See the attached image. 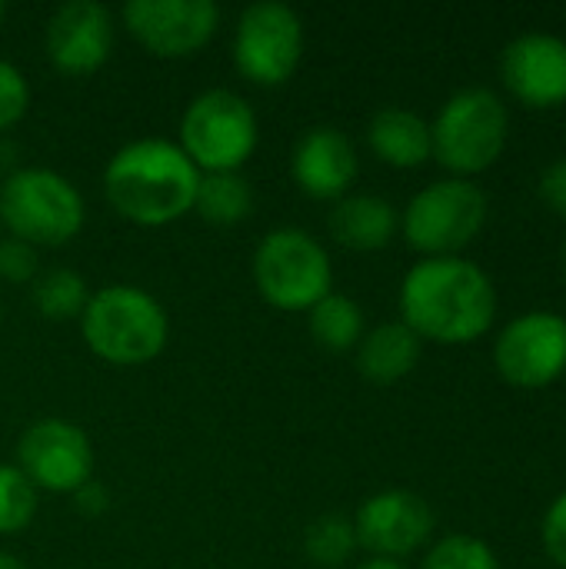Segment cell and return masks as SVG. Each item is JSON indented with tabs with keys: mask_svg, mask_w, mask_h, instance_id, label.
<instances>
[{
	"mask_svg": "<svg viewBox=\"0 0 566 569\" xmlns=\"http://www.w3.org/2000/svg\"><path fill=\"white\" fill-rule=\"evenodd\" d=\"M400 320L424 340L440 347H467L484 340L500 310L494 277L467 257L417 260L400 280Z\"/></svg>",
	"mask_w": 566,
	"mask_h": 569,
	"instance_id": "obj_1",
	"label": "cell"
},
{
	"mask_svg": "<svg viewBox=\"0 0 566 569\" xmlns=\"http://www.w3.org/2000/svg\"><path fill=\"white\" fill-rule=\"evenodd\" d=\"M103 200L133 227H170L193 213L200 170L177 140L140 137L123 143L103 167Z\"/></svg>",
	"mask_w": 566,
	"mask_h": 569,
	"instance_id": "obj_2",
	"label": "cell"
},
{
	"mask_svg": "<svg viewBox=\"0 0 566 569\" xmlns=\"http://www.w3.org/2000/svg\"><path fill=\"white\" fill-rule=\"evenodd\" d=\"M87 350L110 367H143L167 350V307L137 283H107L90 293L80 313Z\"/></svg>",
	"mask_w": 566,
	"mask_h": 569,
	"instance_id": "obj_3",
	"label": "cell"
},
{
	"mask_svg": "<svg viewBox=\"0 0 566 569\" xmlns=\"http://www.w3.org/2000/svg\"><path fill=\"white\" fill-rule=\"evenodd\" d=\"M87 223V203L77 183L50 167H17L0 180L3 237L37 250L67 247Z\"/></svg>",
	"mask_w": 566,
	"mask_h": 569,
	"instance_id": "obj_4",
	"label": "cell"
},
{
	"mask_svg": "<svg viewBox=\"0 0 566 569\" xmlns=\"http://www.w3.org/2000/svg\"><path fill=\"white\" fill-rule=\"evenodd\" d=\"M434 160L447 177L474 180L487 173L507 150L510 110L490 87H464L444 100L430 120Z\"/></svg>",
	"mask_w": 566,
	"mask_h": 569,
	"instance_id": "obj_5",
	"label": "cell"
},
{
	"mask_svg": "<svg viewBox=\"0 0 566 569\" xmlns=\"http://www.w3.org/2000/svg\"><path fill=\"white\" fill-rule=\"evenodd\" d=\"M250 270L260 300L284 313H307L334 293L330 250L304 227L267 230L254 250Z\"/></svg>",
	"mask_w": 566,
	"mask_h": 569,
	"instance_id": "obj_6",
	"label": "cell"
},
{
	"mask_svg": "<svg viewBox=\"0 0 566 569\" xmlns=\"http://www.w3.org/2000/svg\"><path fill=\"white\" fill-rule=\"evenodd\" d=\"M260 143V120L247 97L227 87L197 93L177 123V147L200 173H240Z\"/></svg>",
	"mask_w": 566,
	"mask_h": 569,
	"instance_id": "obj_7",
	"label": "cell"
},
{
	"mask_svg": "<svg viewBox=\"0 0 566 569\" xmlns=\"http://www.w3.org/2000/svg\"><path fill=\"white\" fill-rule=\"evenodd\" d=\"M490 200L477 180L444 177L417 190L400 210V237L420 260L464 257L484 233Z\"/></svg>",
	"mask_w": 566,
	"mask_h": 569,
	"instance_id": "obj_8",
	"label": "cell"
},
{
	"mask_svg": "<svg viewBox=\"0 0 566 569\" xmlns=\"http://www.w3.org/2000/svg\"><path fill=\"white\" fill-rule=\"evenodd\" d=\"M304 20L280 0H257L234 23V70L254 87H284L304 60Z\"/></svg>",
	"mask_w": 566,
	"mask_h": 569,
	"instance_id": "obj_9",
	"label": "cell"
},
{
	"mask_svg": "<svg viewBox=\"0 0 566 569\" xmlns=\"http://www.w3.org/2000/svg\"><path fill=\"white\" fill-rule=\"evenodd\" d=\"M494 367L517 390H544L566 377V317L527 310L507 320L494 340Z\"/></svg>",
	"mask_w": 566,
	"mask_h": 569,
	"instance_id": "obj_10",
	"label": "cell"
},
{
	"mask_svg": "<svg viewBox=\"0 0 566 569\" xmlns=\"http://www.w3.org/2000/svg\"><path fill=\"white\" fill-rule=\"evenodd\" d=\"M17 467L40 493L73 497L93 480V443L73 420L40 417L17 440Z\"/></svg>",
	"mask_w": 566,
	"mask_h": 569,
	"instance_id": "obj_11",
	"label": "cell"
},
{
	"mask_svg": "<svg viewBox=\"0 0 566 569\" xmlns=\"http://www.w3.org/2000/svg\"><path fill=\"white\" fill-rule=\"evenodd\" d=\"M120 20L147 53L187 60L217 37L220 7L214 0H127Z\"/></svg>",
	"mask_w": 566,
	"mask_h": 569,
	"instance_id": "obj_12",
	"label": "cell"
},
{
	"mask_svg": "<svg viewBox=\"0 0 566 569\" xmlns=\"http://www.w3.org/2000/svg\"><path fill=\"white\" fill-rule=\"evenodd\" d=\"M357 543L377 560H410L434 543L437 517L434 507L414 490H380L367 497L350 517Z\"/></svg>",
	"mask_w": 566,
	"mask_h": 569,
	"instance_id": "obj_13",
	"label": "cell"
},
{
	"mask_svg": "<svg viewBox=\"0 0 566 569\" xmlns=\"http://www.w3.org/2000/svg\"><path fill=\"white\" fill-rule=\"evenodd\" d=\"M113 13L97 0H67L47 17L43 27V53L63 77L97 73L113 53Z\"/></svg>",
	"mask_w": 566,
	"mask_h": 569,
	"instance_id": "obj_14",
	"label": "cell"
},
{
	"mask_svg": "<svg viewBox=\"0 0 566 569\" xmlns=\"http://www.w3.org/2000/svg\"><path fill=\"white\" fill-rule=\"evenodd\" d=\"M360 177V157L347 130L317 123L304 130L290 150V180L297 190L320 203H337L354 193Z\"/></svg>",
	"mask_w": 566,
	"mask_h": 569,
	"instance_id": "obj_15",
	"label": "cell"
},
{
	"mask_svg": "<svg viewBox=\"0 0 566 569\" xmlns=\"http://www.w3.org/2000/svg\"><path fill=\"white\" fill-rule=\"evenodd\" d=\"M500 77L507 93L530 110L564 107L566 40L557 33L514 37L500 53Z\"/></svg>",
	"mask_w": 566,
	"mask_h": 569,
	"instance_id": "obj_16",
	"label": "cell"
},
{
	"mask_svg": "<svg viewBox=\"0 0 566 569\" xmlns=\"http://www.w3.org/2000/svg\"><path fill=\"white\" fill-rule=\"evenodd\" d=\"M327 230L350 253H377L397 240L400 210L377 193H347L344 200L330 203Z\"/></svg>",
	"mask_w": 566,
	"mask_h": 569,
	"instance_id": "obj_17",
	"label": "cell"
},
{
	"mask_svg": "<svg viewBox=\"0 0 566 569\" xmlns=\"http://www.w3.org/2000/svg\"><path fill=\"white\" fill-rule=\"evenodd\" d=\"M367 147L384 167L420 170L434 160L430 120L410 107H380L367 123Z\"/></svg>",
	"mask_w": 566,
	"mask_h": 569,
	"instance_id": "obj_18",
	"label": "cell"
},
{
	"mask_svg": "<svg viewBox=\"0 0 566 569\" xmlns=\"http://www.w3.org/2000/svg\"><path fill=\"white\" fill-rule=\"evenodd\" d=\"M354 357H357V370L367 383L394 387L417 370V363L424 357V340L404 320H387V323L367 327Z\"/></svg>",
	"mask_w": 566,
	"mask_h": 569,
	"instance_id": "obj_19",
	"label": "cell"
},
{
	"mask_svg": "<svg viewBox=\"0 0 566 569\" xmlns=\"http://www.w3.org/2000/svg\"><path fill=\"white\" fill-rule=\"evenodd\" d=\"M310 340L327 353H354L367 333L364 307L347 293H327L314 310H307Z\"/></svg>",
	"mask_w": 566,
	"mask_h": 569,
	"instance_id": "obj_20",
	"label": "cell"
},
{
	"mask_svg": "<svg viewBox=\"0 0 566 569\" xmlns=\"http://www.w3.org/2000/svg\"><path fill=\"white\" fill-rule=\"evenodd\" d=\"M254 187L240 173H200L193 213L210 227H237L254 213Z\"/></svg>",
	"mask_w": 566,
	"mask_h": 569,
	"instance_id": "obj_21",
	"label": "cell"
},
{
	"mask_svg": "<svg viewBox=\"0 0 566 569\" xmlns=\"http://www.w3.org/2000/svg\"><path fill=\"white\" fill-rule=\"evenodd\" d=\"M90 287L87 280L70 270V267H50V270H40V277L30 283V300H33V310L43 317V320H53V323H67V320H80L87 300H90Z\"/></svg>",
	"mask_w": 566,
	"mask_h": 569,
	"instance_id": "obj_22",
	"label": "cell"
},
{
	"mask_svg": "<svg viewBox=\"0 0 566 569\" xmlns=\"http://www.w3.org/2000/svg\"><path fill=\"white\" fill-rule=\"evenodd\" d=\"M360 550L357 543V530L350 517L340 513H324L317 517L307 533H304V553L314 567L320 569H340L354 560V553Z\"/></svg>",
	"mask_w": 566,
	"mask_h": 569,
	"instance_id": "obj_23",
	"label": "cell"
},
{
	"mask_svg": "<svg viewBox=\"0 0 566 569\" xmlns=\"http://www.w3.org/2000/svg\"><path fill=\"white\" fill-rule=\"evenodd\" d=\"M420 569H500V557L484 537L444 533L424 550Z\"/></svg>",
	"mask_w": 566,
	"mask_h": 569,
	"instance_id": "obj_24",
	"label": "cell"
},
{
	"mask_svg": "<svg viewBox=\"0 0 566 569\" xmlns=\"http://www.w3.org/2000/svg\"><path fill=\"white\" fill-rule=\"evenodd\" d=\"M40 510V490L20 473L17 463H0V537L23 533Z\"/></svg>",
	"mask_w": 566,
	"mask_h": 569,
	"instance_id": "obj_25",
	"label": "cell"
},
{
	"mask_svg": "<svg viewBox=\"0 0 566 569\" xmlns=\"http://www.w3.org/2000/svg\"><path fill=\"white\" fill-rule=\"evenodd\" d=\"M30 110V83L23 70L10 60H0V133L13 130Z\"/></svg>",
	"mask_w": 566,
	"mask_h": 569,
	"instance_id": "obj_26",
	"label": "cell"
},
{
	"mask_svg": "<svg viewBox=\"0 0 566 569\" xmlns=\"http://www.w3.org/2000/svg\"><path fill=\"white\" fill-rule=\"evenodd\" d=\"M37 277H40V250L23 240L3 237L0 240V280L10 287H23V283H33Z\"/></svg>",
	"mask_w": 566,
	"mask_h": 569,
	"instance_id": "obj_27",
	"label": "cell"
},
{
	"mask_svg": "<svg viewBox=\"0 0 566 569\" xmlns=\"http://www.w3.org/2000/svg\"><path fill=\"white\" fill-rule=\"evenodd\" d=\"M540 547L554 567L566 569V490L554 497L540 520Z\"/></svg>",
	"mask_w": 566,
	"mask_h": 569,
	"instance_id": "obj_28",
	"label": "cell"
},
{
	"mask_svg": "<svg viewBox=\"0 0 566 569\" xmlns=\"http://www.w3.org/2000/svg\"><path fill=\"white\" fill-rule=\"evenodd\" d=\"M537 190H540V200H544L560 220H566V157L554 160V163L540 173Z\"/></svg>",
	"mask_w": 566,
	"mask_h": 569,
	"instance_id": "obj_29",
	"label": "cell"
},
{
	"mask_svg": "<svg viewBox=\"0 0 566 569\" xmlns=\"http://www.w3.org/2000/svg\"><path fill=\"white\" fill-rule=\"evenodd\" d=\"M73 507H77L80 517H100V513H107V507H110V493H107L103 483L87 480V483L73 493Z\"/></svg>",
	"mask_w": 566,
	"mask_h": 569,
	"instance_id": "obj_30",
	"label": "cell"
},
{
	"mask_svg": "<svg viewBox=\"0 0 566 569\" xmlns=\"http://www.w3.org/2000/svg\"><path fill=\"white\" fill-rule=\"evenodd\" d=\"M354 569H410L407 563H397V560H377V557H367L360 560Z\"/></svg>",
	"mask_w": 566,
	"mask_h": 569,
	"instance_id": "obj_31",
	"label": "cell"
},
{
	"mask_svg": "<svg viewBox=\"0 0 566 569\" xmlns=\"http://www.w3.org/2000/svg\"><path fill=\"white\" fill-rule=\"evenodd\" d=\"M0 569H30L17 553H10V550H0Z\"/></svg>",
	"mask_w": 566,
	"mask_h": 569,
	"instance_id": "obj_32",
	"label": "cell"
},
{
	"mask_svg": "<svg viewBox=\"0 0 566 569\" xmlns=\"http://www.w3.org/2000/svg\"><path fill=\"white\" fill-rule=\"evenodd\" d=\"M7 20V3H0V23Z\"/></svg>",
	"mask_w": 566,
	"mask_h": 569,
	"instance_id": "obj_33",
	"label": "cell"
},
{
	"mask_svg": "<svg viewBox=\"0 0 566 569\" xmlns=\"http://www.w3.org/2000/svg\"><path fill=\"white\" fill-rule=\"evenodd\" d=\"M0 327H3V300H0Z\"/></svg>",
	"mask_w": 566,
	"mask_h": 569,
	"instance_id": "obj_34",
	"label": "cell"
},
{
	"mask_svg": "<svg viewBox=\"0 0 566 569\" xmlns=\"http://www.w3.org/2000/svg\"><path fill=\"white\" fill-rule=\"evenodd\" d=\"M564 273H566V247H564Z\"/></svg>",
	"mask_w": 566,
	"mask_h": 569,
	"instance_id": "obj_35",
	"label": "cell"
},
{
	"mask_svg": "<svg viewBox=\"0 0 566 569\" xmlns=\"http://www.w3.org/2000/svg\"><path fill=\"white\" fill-rule=\"evenodd\" d=\"M0 240H3V227H0Z\"/></svg>",
	"mask_w": 566,
	"mask_h": 569,
	"instance_id": "obj_36",
	"label": "cell"
}]
</instances>
